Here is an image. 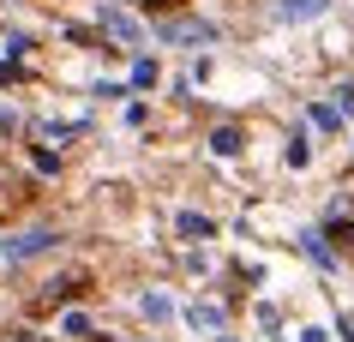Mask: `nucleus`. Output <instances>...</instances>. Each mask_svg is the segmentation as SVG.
<instances>
[{
    "instance_id": "1",
    "label": "nucleus",
    "mask_w": 354,
    "mask_h": 342,
    "mask_svg": "<svg viewBox=\"0 0 354 342\" xmlns=\"http://www.w3.org/2000/svg\"><path fill=\"white\" fill-rule=\"evenodd\" d=\"M150 37L162 42V48H210V42H216V24L210 19H187V12H168V19L150 24Z\"/></svg>"
},
{
    "instance_id": "2",
    "label": "nucleus",
    "mask_w": 354,
    "mask_h": 342,
    "mask_svg": "<svg viewBox=\"0 0 354 342\" xmlns=\"http://www.w3.org/2000/svg\"><path fill=\"white\" fill-rule=\"evenodd\" d=\"M96 24H102V37L120 42L127 55H145L150 48V24H138L132 12H120V6H96Z\"/></svg>"
},
{
    "instance_id": "3",
    "label": "nucleus",
    "mask_w": 354,
    "mask_h": 342,
    "mask_svg": "<svg viewBox=\"0 0 354 342\" xmlns=\"http://www.w3.org/2000/svg\"><path fill=\"white\" fill-rule=\"evenodd\" d=\"M60 247V228H19L6 247H0V258L6 265H30V258H42V252Z\"/></svg>"
},
{
    "instance_id": "4",
    "label": "nucleus",
    "mask_w": 354,
    "mask_h": 342,
    "mask_svg": "<svg viewBox=\"0 0 354 342\" xmlns=\"http://www.w3.org/2000/svg\"><path fill=\"white\" fill-rule=\"evenodd\" d=\"M330 12V0H277V19L282 24H313Z\"/></svg>"
},
{
    "instance_id": "5",
    "label": "nucleus",
    "mask_w": 354,
    "mask_h": 342,
    "mask_svg": "<svg viewBox=\"0 0 354 342\" xmlns=\"http://www.w3.org/2000/svg\"><path fill=\"white\" fill-rule=\"evenodd\" d=\"M300 252H306L318 270H336V252H330V234H324V228H300Z\"/></svg>"
},
{
    "instance_id": "6",
    "label": "nucleus",
    "mask_w": 354,
    "mask_h": 342,
    "mask_svg": "<svg viewBox=\"0 0 354 342\" xmlns=\"http://www.w3.org/2000/svg\"><path fill=\"white\" fill-rule=\"evenodd\" d=\"M241 151H246V133H241V126H210V156L234 162Z\"/></svg>"
},
{
    "instance_id": "7",
    "label": "nucleus",
    "mask_w": 354,
    "mask_h": 342,
    "mask_svg": "<svg viewBox=\"0 0 354 342\" xmlns=\"http://www.w3.org/2000/svg\"><path fill=\"white\" fill-rule=\"evenodd\" d=\"M60 342H102L96 336V324H91V312H60Z\"/></svg>"
},
{
    "instance_id": "8",
    "label": "nucleus",
    "mask_w": 354,
    "mask_h": 342,
    "mask_svg": "<svg viewBox=\"0 0 354 342\" xmlns=\"http://www.w3.org/2000/svg\"><path fill=\"white\" fill-rule=\"evenodd\" d=\"M174 228H180V234H192V240H216V222H210L205 210H180V216H174Z\"/></svg>"
},
{
    "instance_id": "9",
    "label": "nucleus",
    "mask_w": 354,
    "mask_h": 342,
    "mask_svg": "<svg viewBox=\"0 0 354 342\" xmlns=\"http://www.w3.org/2000/svg\"><path fill=\"white\" fill-rule=\"evenodd\" d=\"M138 312H145L150 324H168V319H174V301L156 294V288H145V294H138Z\"/></svg>"
},
{
    "instance_id": "10",
    "label": "nucleus",
    "mask_w": 354,
    "mask_h": 342,
    "mask_svg": "<svg viewBox=\"0 0 354 342\" xmlns=\"http://www.w3.org/2000/svg\"><path fill=\"white\" fill-rule=\"evenodd\" d=\"M187 324H198V330H223L228 312H223V306H210V301H198V306H187Z\"/></svg>"
},
{
    "instance_id": "11",
    "label": "nucleus",
    "mask_w": 354,
    "mask_h": 342,
    "mask_svg": "<svg viewBox=\"0 0 354 342\" xmlns=\"http://www.w3.org/2000/svg\"><path fill=\"white\" fill-rule=\"evenodd\" d=\"M306 120H313L318 133H336V126H342V114H336L330 102H313V108H306Z\"/></svg>"
},
{
    "instance_id": "12",
    "label": "nucleus",
    "mask_w": 354,
    "mask_h": 342,
    "mask_svg": "<svg viewBox=\"0 0 354 342\" xmlns=\"http://www.w3.org/2000/svg\"><path fill=\"white\" fill-rule=\"evenodd\" d=\"M282 162H288V169H306V162H313V144H306V138H288V156H282Z\"/></svg>"
},
{
    "instance_id": "13",
    "label": "nucleus",
    "mask_w": 354,
    "mask_h": 342,
    "mask_svg": "<svg viewBox=\"0 0 354 342\" xmlns=\"http://www.w3.org/2000/svg\"><path fill=\"white\" fill-rule=\"evenodd\" d=\"M132 84H138V91H150V84H156V60H150V55H138V66H132Z\"/></svg>"
},
{
    "instance_id": "14",
    "label": "nucleus",
    "mask_w": 354,
    "mask_h": 342,
    "mask_svg": "<svg viewBox=\"0 0 354 342\" xmlns=\"http://www.w3.org/2000/svg\"><path fill=\"white\" fill-rule=\"evenodd\" d=\"M330 96H336L330 108H336V114H342V120H354V84H336V91H330Z\"/></svg>"
},
{
    "instance_id": "15",
    "label": "nucleus",
    "mask_w": 354,
    "mask_h": 342,
    "mask_svg": "<svg viewBox=\"0 0 354 342\" xmlns=\"http://www.w3.org/2000/svg\"><path fill=\"white\" fill-rule=\"evenodd\" d=\"M30 169H37V174H60V156H55V151H42V144H37V151H30Z\"/></svg>"
},
{
    "instance_id": "16",
    "label": "nucleus",
    "mask_w": 354,
    "mask_h": 342,
    "mask_svg": "<svg viewBox=\"0 0 354 342\" xmlns=\"http://www.w3.org/2000/svg\"><path fill=\"white\" fill-rule=\"evenodd\" d=\"M30 55V37H24V30H12V37H6V60H24Z\"/></svg>"
},
{
    "instance_id": "17",
    "label": "nucleus",
    "mask_w": 354,
    "mask_h": 342,
    "mask_svg": "<svg viewBox=\"0 0 354 342\" xmlns=\"http://www.w3.org/2000/svg\"><path fill=\"white\" fill-rule=\"evenodd\" d=\"M295 342H330V330H324V324H306V330H300Z\"/></svg>"
},
{
    "instance_id": "18",
    "label": "nucleus",
    "mask_w": 354,
    "mask_h": 342,
    "mask_svg": "<svg viewBox=\"0 0 354 342\" xmlns=\"http://www.w3.org/2000/svg\"><path fill=\"white\" fill-rule=\"evenodd\" d=\"M336 336H342V342H354V312H342V319H336Z\"/></svg>"
}]
</instances>
